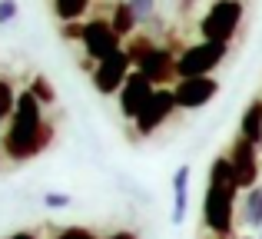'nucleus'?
<instances>
[{"instance_id":"11","label":"nucleus","mask_w":262,"mask_h":239,"mask_svg":"<svg viewBox=\"0 0 262 239\" xmlns=\"http://www.w3.org/2000/svg\"><path fill=\"white\" fill-rule=\"evenodd\" d=\"M136 70H140L153 86H160V83H166V80L176 73V60H173V53H169L166 47H153V53H149Z\"/></svg>"},{"instance_id":"12","label":"nucleus","mask_w":262,"mask_h":239,"mask_svg":"<svg viewBox=\"0 0 262 239\" xmlns=\"http://www.w3.org/2000/svg\"><path fill=\"white\" fill-rule=\"evenodd\" d=\"M186 203H189V166H179L173 173V226L186 223Z\"/></svg>"},{"instance_id":"9","label":"nucleus","mask_w":262,"mask_h":239,"mask_svg":"<svg viewBox=\"0 0 262 239\" xmlns=\"http://www.w3.org/2000/svg\"><path fill=\"white\" fill-rule=\"evenodd\" d=\"M176 106H179V103H176V93H173V90H166V86H163V90H156L153 100L146 103V110H143L140 120H136V129H140L143 136H149L156 126H160V123H166L169 117H173Z\"/></svg>"},{"instance_id":"8","label":"nucleus","mask_w":262,"mask_h":239,"mask_svg":"<svg viewBox=\"0 0 262 239\" xmlns=\"http://www.w3.org/2000/svg\"><path fill=\"white\" fill-rule=\"evenodd\" d=\"M83 50L96 63L120 50V37H116V30L110 27V20H90L83 27Z\"/></svg>"},{"instance_id":"5","label":"nucleus","mask_w":262,"mask_h":239,"mask_svg":"<svg viewBox=\"0 0 262 239\" xmlns=\"http://www.w3.org/2000/svg\"><path fill=\"white\" fill-rule=\"evenodd\" d=\"M256 143H249L246 136H236L232 143V153H229V166H232V176H236V186L239 189H256V180H259V156H256Z\"/></svg>"},{"instance_id":"22","label":"nucleus","mask_w":262,"mask_h":239,"mask_svg":"<svg viewBox=\"0 0 262 239\" xmlns=\"http://www.w3.org/2000/svg\"><path fill=\"white\" fill-rule=\"evenodd\" d=\"M17 17V0H0V27Z\"/></svg>"},{"instance_id":"10","label":"nucleus","mask_w":262,"mask_h":239,"mask_svg":"<svg viewBox=\"0 0 262 239\" xmlns=\"http://www.w3.org/2000/svg\"><path fill=\"white\" fill-rule=\"evenodd\" d=\"M219 83L209 77H192V80H179L176 83V103L183 106V110H199V106H206L212 97H216Z\"/></svg>"},{"instance_id":"27","label":"nucleus","mask_w":262,"mask_h":239,"mask_svg":"<svg viewBox=\"0 0 262 239\" xmlns=\"http://www.w3.org/2000/svg\"><path fill=\"white\" fill-rule=\"evenodd\" d=\"M259 239H262V236H259Z\"/></svg>"},{"instance_id":"21","label":"nucleus","mask_w":262,"mask_h":239,"mask_svg":"<svg viewBox=\"0 0 262 239\" xmlns=\"http://www.w3.org/2000/svg\"><path fill=\"white\" fill-rule=\"evenodd\" d=\"M57 239H96L90 229H83V226H67V229H60V236Z\"/></svg>"},{"instance_id":"3","label":"nucleus","mask_w":262,"mask_h":239,"mask_svg":"<svg viewBox=\"0 0 262 239\" xmlns=\"http://www.w3.org/2000/svg\"><path fill=\"white\" fill-rule=\"evenodd\" d=\"M239 20H243V0H216V4L206 10L203 24V40L209 44H229L239 30Z\"/></svg>"},{"instance_id":"24","label":"nucleus","mask_w":262,"mask_h":239,"mask_svg":"<svg viewBox=\"0 0 262 239\" xmlns=\"http://www.w3.org/2000/svg\"><path fill=\"white\" fill-rule=\"evenodd\" d=\"M67 37H80V40H83V27H80V24H67Z\"/></svg>"},{"instance_id":"15","label":"nucleus","mask_w":262,"mask_h":239,"mask_svg":"<svg viewBox=\"0 0 262 239\" xmlns=\"http://www.w3.org/2000/svg\"><path fill=\"white\" fill-rule=\"evenodd\" d=\"M110 27L116 30V37H126V33H133L136 17H133V10H129V4H126V0L113 4V17H110Z\"/></svg>"},{"instance_id":"2","label":"nucleus","mask_w":262,"mask_h":239,"mask_svg":"<svg viewBox=\"0 0 262 239\" xmlns=\"http://www.w3.org/2000/svg\"><path fill=\"white\" fill-rule=\"evenodd\" d=\"M236 176H232L229 156H216L209 166V183H206V200H203V223L209 233L229 236L232 220H236Z\"/></svg>"},{"instance_id":"17","label":"nucleus","mask_w":262,"mask_h":239,"mask_svg":"<svg viewBox=\"0 0 262 239\" xmlns=\"http://www.w3.org/2000/svg\"><path fill=\"white\" fill-rule=\"evenodd\" d=\"M149 53H153V44H149V40H146V37H136V40H133V44H129V47H126V57H129V60H133V63H136V67H140V63H143V60H146V57H149Z\"/></svg>"},{"instance_id":"1","label":"nucleus","mask_w":262,"mask_h":239,"mask_svg":"<svg viewBox=\"0 0 262 239\" xmlns=\"http://www.w3.org/2000/svg\"><path fill=\"white\" fill-rule=\"evenodd\" d=\"M50 143V126L43 123V103L33 97L30 90H24L13 106L10 126L4 136V153L10 160H30Z\"/></svg>"},{"instance_id":"6","label":"nucleus","mask_w":262,"mask_h":239,"mask_svg":"<svg viewBox=\"0 0 262 239\" xmlns=\"http://www.w3.org/2000/svg\"><path fill=\"white\" fill-rule=\"evenodd\" d=\"M129 67H133V60L126 57V50H116L110 53L106 60H100L93 70V86L100 93H120L123 83L129 80Z\"/></svg>"},{"instance_id":"13","label":"nucleus","mask_w":262,"mask_h":239,"mask_svg":"<svg viewBox=\"0 0 262 239\" xmlns=\"http://www.w3.org/2000/svg\"><path fill=\"white\" fill-rule=\"evenodd\" d=\"M239 136H246L249 143L262 146V100H252L249 110L243 113V123H239Z\"/></svg>"},{"instance_id":"18","label":"nucleus","mask_w":262,"mask_h":239,"mask_svg":"<svg viewBox=\"0 0 262 239\" xmlns=\"http://www.w3.org/2000/svg\"><path fill=\"white\" fill-rule=\"evenodd\" d=\"M126 4H129V10H133L136 24H146V20H153V13H156V0H126Z\"/></svg>"},{"instance_id":"25","label":"nucleus","mask_w":262,"mask_h":239,"mask_svg":"<svg viewBox=\"0 0 262 239\" xmlns=\"http://www.w3.org/2000/svg\"><path fill=\"white\" fill-rule=\"evenodd\" d=\"M10 239H40V236H37V233H13Z\"/></svg>"},{"instance_id":"4","label":"nucleus","mask_w":262,"mask_h":239,"mask_svg":"<svg viewBox=\"0 0 262 239\" xmlns=\"http://www.w3.org/2000/svg\"><path fill=\"white\" fill-rule=\"evenodd\" d=\"M226 60V44H192L179 53L176 60V77L179 80H192V77H209V70H216Z\"/></svg>"},{"instance_id":"19","label":"nucleus","mask_w":262,"mask_h":239,"mask_svg":"<svg viewBox=\"0 0 262 239\" xmlns=\"http://www.w3.org/2000/svg\"><path fill=\"white\" fill-rule=\"evenodd\" d=\"M13 106H17V97H13V86L0 77V120L13 117Z\"/></svg>"},{"instance_id":"7","label":"nucleus","mask_w":262,"mask_h":239,"mask_svg":"<svg viewBox=\"0 0 262 239\" xmlns=\"http://www.w3.org/2000/svg\"><path fill=\"white\" fill-rule=\"evenodd\" d=\"M153 93H156V86L149 83L140 70L129 73V80L123 83V90H120V113L126 120H140V113L146 110V103L153 100Z\"/></svg>"},{"instance_id":"20","label":"nucleus","mask_w":262,"mask_h":239,"mask_svg":"<svg viewBox=\"0 0 262 239\" xmlns=\"http://www.w3.org/2000/svg\"><path fill=\"white\" fill-rule=\"evenodd\" d=\"M30 93L40 100V103H53V90H50V83H47V77H37L30 83Z\"/></svg>"},{"instance_id":"16","label":"nucleus","mask_w":262,"mask_h":239,"mask_svg":"<svg viewBox=\"0 0 262 239\" xmlns=\"http://www.w3.org/2000/svg\"><path fill=\"white\" fill-rule=\"evenodd\" d=\"M90 7V0H53V10L60 20L67 24H77V17H83V10Z\"/></svg>"},{"instance_id":"14","label":"nucleus","mask_w":262,"mask_h":239,"mask_svg":"<svg viewBox=\"0 0 262 239\" xmlns=\"http://www.w3.org/2000/svg\"><path fill=\"white\" fill-rule=\"evenodd\" d=\"M243 223L252 229H262V186L249 189L243 196Z\"/></svg>"},{"instance_id":"23","label":"nucleus","mask_w":262,"mask_h":239,"mask_svg":"<svg viewBox=\"0 0 262 239\" xmlns=\"http://www.w3.org/2000/svg\"><path fill=\"white\" fill-rule=\"evenodd\" d=\"M43 203H47L50 209H63V206H70V196H67V193H47Z\"/></svg>"},{"instance_id":"26","label":"nucleus","mask_w":262,"mask_h":239,"mask_svg":"<svg viewBox=\"0 0 262 239\" xmlns=\"http://www.w3.org/2000/svg\"><path fill=\"white\" fill-rule=\"evenodd\" d=\"M106 239H136V233H113V236H106Z\"/></svg>"}]
</instances>
